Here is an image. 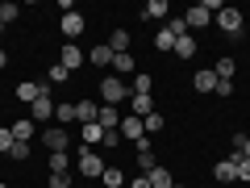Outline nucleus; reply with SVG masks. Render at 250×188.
<instances>
[{"label": "nucleus", "instance_id": "nucleus-24", "mask_svg": "<svg viewBox=\"0 0 250 188\" xmlns=\"http://www.w3.org/2000/svg\"><path fill=\"white\" fill-rule=\"evenodd\" d=\"M196 50H200V46H196V38H192V34L175 38V54H179V59H192V54H196Z\"/></svg>", "mask_w": 250, "mask_h": 188}, {"label": "nucleus", "instance_id": "nucleus-26", "mask_svg": "<svg viewBox=\"0 0 250 188\" xmlns=\"http://www.w3.org/2000/svg\"><path fill=\"white\" fill-rule=\"evenodd\" d=\"M80 138H83V146H96V142H104V130L92 121V125H83V130H80Z\"/></svg>", "mask_w": 250, "mask_h": 188}, {"label": "nucleus", "instance_id": "nucleus-16", "mask_svg": "<svg viewBox=\"0 0 250 188\" xmlns=\"http://www.w3.org/2000/svg\"><path fill=\"white\" fill-rule=\"evenodd\" d=\"M46 163H50V176H67V171H71V155L67 151H54Z\"/></svg>", "mask_w": 250, "mask_h": 188}, {"label": "nucleus", "instance_id": "nucleus-48", "mask_svg": "<svg viewBox=\"0 0 250 188\" xmlns=\"http://www.w3.org/2000/svg\"><path fill=\"white\" fill-rule=\"evenodd\" d=\"M175 188H179V184H175Z\"/></svg>", "mask_w": 250, "mask_h": 188}, {"label": "nucleus", "instance_id": "nucleus-44", "mask_svg": "<svg viewBox=\"0 0 250 188\" xmlns=\"http://www.w3.org/2000/svg\"><path fill=\"white\" fill-rule=\"evenodd\" d=\"M242 159H250V138H246V146H242Z\"/></svg>", "mask_w": 250, "mask_h": 188}, {"label": "nucleus", "instance_id": "nucleus-39", "mask_svg": "<svg viewBox=\"0 0 250 188\" xmlns=\"http://www.w3.org/2000/svg\"><path fill=\"white\" fill-rule=\"evenodd\" d=\"M71 180H75L71 171H67V176H50V188H71Z\"/></svg>", "mask_w": 250, "mask_h": 188}, {"label": "nucleus", "instance_id": "nucleus-34", "mask_svg": "<svg viewBox=\"0 0 250 188\" xmlns=\"http://www.w3.org/2000/svg\"><path fill=\"white\" fill-rule=\"evenodd\" d=\"M142 121H146V138L163 130V113H150V117H142Z\"/></svg>", "mask_w": 250, "mask_h": 188}, {"label": "nucleus", "instance_id": "nucleus-47", "mask_svg": "<svg viewBox=\"0 0 250 188\" xmlns=\"http://www.w3.org/2000/svg\"><path fill=\"white\" fill-rule=\"evenodd\" d=\"M125 188H129V184H125Z\"/></svg>", "mask_w": 250, "mask_h": 188}, {"label": "nucleus", "instance_id": "nucleus-5", "mask_svg": "<svg viewBox=\"0 0 250 188\" xmlns=\"http://www.w3.org/2000/svg\"><path fill=\"white\" fill-rule=\"evenodd\" d=\"M46 92H50V84H46V80L42 84H38V80H21L17 84V100H21V105H34V100L46 96Z\"/></svg>", "mask_w": 250, "mask_h": 188}, {"label": "nucleus", "instance_id": "nucleus-13", "mask_svg": "<svg viewBox=\"0 0 250 188\" xmlns=\"http://www.w3.org/2000/svg\"><path fill=\"white\" fill-rule=\"evenodd\" d=\"M59 63L67 67V71H80V67H83V50H80V46H71V42H67V46L59 50Z\"/></svg>", "mask_w": 250, "mask_h": 188}, {"label": "nucleus", "instance_id": "nucleus-30", "mask_svg": "<svg viewBox=\"0 0 250 188\" xmlns=\"http://www.w3.org/2000/svg\"><path fill=\"white\" fill-rule=\"evenodd\" d=\"M163 29H167L171 38H184V34H188V21H184V17H167V21H163Z\"/></svg>", "mask_w": 250, "mask_h": 188}, {"label": "nucleus", "instance_id": "nucleus-43", "mask_svg": "<svg viewBox=\"0 0 250 188\" xmlns=\"http://www.w3.org/2000/svg\"><path fill=\"white\" fill-rule=\"evenodd\" d=\"M4 67H9V50H0V71H4Z\"/></svg>", "mask_w": 250, "mask_h": 188}, {"label": "nucleus", "instance_id": "nucleus-10", "mask_svg": "<svg viewBox=\"0 0 250 188\" xmlns=\"http://www.w3.org/2000/svg\"><path fill=\"white\" fill-rule=\"evenodd\" d=\"M121 109H117V105H100V113H96V125H100V130H104V134H108V130H117V125H121Z\"/></svg>", "mask_w": 250, "mask_h": 188}, {"label": "nucleus", "instance_id": "nucleus-4", "mask_svg": "<svg viewBox=\"0 0 250 188\" xmlns=\"http://www.w3.org/2000/svg\"><path fill=\"white\" fill-rule=\"evenodd\" d=\"M117 134H121V142H142V138H146V121L134 117V113H125L121 125H117Z\"/></svg>", "mask_w": 250, "mask_h": 188}, {"label": "nucleus", "instance_id": "nucleus-6", "mask_svg": "<svg viewBox=\"0 0 250 188\" xmlns=\"http://www.w3.org/2000/svg\"><path fill=\"white\" fill-rule=\"evenodd\" d=\"M42 142L50 146V155H54V151H67V146H71V138H67V130H62V125H50V130H42Z\"/></svg>", "mask_w": 250, "mask_h": 188}, {"label": "nucleus", "instance_id": "nucleus-38", "mask_svg": "<svg viewBox=\"0 0 250 188\" xmlns=\"http://www.w3.org/2000/svg\"><path fill=\"white\" fill-rule=\"evenodd\" d=\"M100 146H108V151H117V146H121V134H117V130H108V134H104V142H100Z\"/></svg>", "mask_w": 250, "mask_h": 188}, {"label": "nucleus", "instance_id": "nucleus-23", "mask_svg": "<svg viewBox=\"0 0 250 188\" xmlns=\"http://www.w3.org/2000/svg\"><path fill=\"white\" fill-rule=\"evenodd\" d=\"M233 71H238V63H233L229 54H221V59H217V67H213V75H217V80H233Z\"/></svg>", "mask_w": 250, "mask_h": 188}, {"label": "nucleus", "instance_id": "nucleus-9", "mask_svg": "<svg viewBox=\"0 0 250 188\" xmlns=\"http://www.w3.org/2000/svg\"><path fill=\"white\" fill-rule=\"evenodd\" d=\"M213 180L217 184H233V180H238V155H229V159H221L213 167Z\"/></svg>", "mask_w": 250, "mask_h": 188}, {"label": "nucleus", "instance_id": "nucleus-22", "mask_svg": "<svg viewBox=\"0 0 250 188\" xmlns=\"http://www.w3.org/2000/svg\"><path fill=\"white\" fill-rule=\"evenodd\" d=\"M146 180H150V188H175V176H171L167 167H154Z\"/></svg>", "mask_w": 250, "mask_h": 188}, {"label": "nucleus", "instance_id": "nucleus-28", "mask_svg": "<svg viewBox=\"0 0 250 188\" xmlns=\"http://www.w3.org/2000/svg\"><path fill=\"white\" fill-rule=\"evenodd\" d=\"M92 67H113V50L108 46H92Z\"/></svg>", "mask_w": 250, "mask_h": 188}, {"label": "nucleus", "instance_id": "nucleus-33", "mask_svg": "<svg viewBox=\"0 0 250 188\" xmlns=\"http://www.w3.org/2000/svg\"><path fill=\"white\" fill-rule=\"evenodd\" d=\"M17 17H21V9H17V4H0V21H4V25H13Z\"/></svg>", "mask_w": 250, "mask_h": 188}, {"label": "nucleus", "instance_id": "nucleus-35", "mask_svg": "<svg viewBox=\"0 0 250 188\" xmlns=\"http://www.w3.org/2000/svg\"><path fill=\"white\" fill-rule=\"evenodd\" d=\"M213 92H217L221 100H229V96H233V80H217V88H213Z\"/></svg>", "mask_w": 250, "mask_h": 188}, {"label": "nucleus", "instance_id": "nucleus-25", "mask_svg": "<svg viewBox=\"0 0 250 188\" xmlns=\"http://www.w3.org/2000/svg\"><path fill=\"white\" fill-rule=\"evenodd\" d=\"M67 80H71V71H67L62 63H54L50 71H46V84H50V88H59V84H67Z\"/></svg>", "mask_w": 250, "mask_h": 188}, {"label": "nucleus", "instance_id": "nucleus-32", "mask_svg": "<svg viewBox=\"0 0 250 188\" xmlns=\"http://www.w3.org/2000/svg\"><path fill=\"white\" fill-rule=\"evenodd\" d=\"M154 50H175V38H171L163 25H159V34H154Z\"/></svg>", "mask_w": 250, "mask_h": 188}, {"label": "nucleus", "instance_id": "nucleus-1", "mask_svg": "<svg viewBox=\"0 0 250 188\" xmlns=\"http://www.w3.org/2000/svg\"><path fill=\"white\" fill-rule=\"evenodd\" d=\"M125 96H129V80H121V75H104L100 80V105H121Z\"/></svg>", "mask_w": 250, "mask_h": 188}, {"label": "nucleus", "instance_id": "nucleus-37", "mask_svg": "<svg viewBox=\"0 0 250 188\" xmlns=\"http://www.w3.org/2000/svg\"><path fill=\"white\" fill-rule=\"evenodd\" d=\"M9 155H13V159H21V163H25V159H29V142H13V151H9Z\"/></svg>", "mask_w": 250, "mask_h": 188}, {"label": "nucleus", "instance_id": "nucleus-41", "mask_svg": "<svg viewBox=\"0 0 250 188\" xmlns=\"http://www.w3.org/2000/svg\"><path fill=\"white\" fill-rule=\"evenodd\" d=\"M238 180H250V159H242V155H238Z\"/></svg>", "mask_w": 250, "mask_h": 188}, {"label": "nucleus", "instance_id": "nucleus-46", "mask_svg": "<svg viewBox=\"0 0 250 188\" xmlns=\"http://www.w3.org/2000/svg\"><path fill=\"white\" fill-rule=\"evenodd\" d=\"M0 188H9V184H4V180H0Z\"/></svg>", "mask_w": 250, "mask_h": 188}, {"label": "nucleus", "instance_id": "nucleus-2", "mask_svg": "<svg viewBox=\"0 0 250 188\" xmlns=\"http://www.w3.org/2000/svg\"><path fill=\"white\" fill-rule=\"evenodd\" d=\"M75 171H80L83 180H100V176H104V159H100L92 146H83V151L75 155Z\"/></svg>", "mask_w": 250, "mask_h": 188}, {"label": "nucleus", "instance_id": "nucleus-8", "mask_svg": "<svg viewBox=\"0 0 250 188\" xmlns=\"http://www.w3.org/2000/svg\"><path fill=\"white\" fill-rule=\"evenodd\" d=\"M29 121H54V100H50V92L38 96L34 105H29Z\"/></svg>", "mask_w": 250, "mask_h": 188}, {"label": "nucleus", "instance_id": "nucleus-40", "mask_svg": "<svg viewBox=\"0 0 250 188\" xmlns=\"http://www.w3.org/2000/svg\"><path fill=\"white\" fill-rule=\"evenodd\" d=\"M246 138H250V134H242V130H238V134L229 138V146H233V155H242V146H246Z\"/></svg>", "mask_w": 250, "mask_h": 188}, {"label": "nucleus", "instance_id": "nucleus-3", "mask_svg": "<svg viewBox=\"0 0 250 188\" xmlns=\"http://www.w3.org/2000/svg\"><path fill=\"white\" fill-rule=\"evenodd\" d=\"M217 29L221 34H229V38H242V29H246V17H242L238 9H229V4H221V13H217Z\"/></svg>", "mask_w": 250, "mask_h": 188}, {"label": "nucleus", "instance_id": "nucleus-42", "mask_svg": "<svg viewBox=\"0 0 250 188\" xmlns=\"http://www.w3.org/2000/svg\"><path fill=\"white\" fill-rule=\"evenodd\" d=\"M129 188H150V180H146V176H138V180H129Z\"/></svg>", "mask_w": 250, "mask_h": 188}, {"label": "nucleus", "instance_id": "nucleus-17", "mask_svg": "<svg viewBox=\"0 0 250 188\" xmlns=\"http://www.w3.org/2000/svg\"><path fill=\"white\" fill-rule=\"evenodd\" d=\"M96 113H100V105H96V100H80V105H75V121H83V125H92V121H96Z\"/></svg>", "mask_w": 250, "mask_h": 188}, {"label": "nucleus", "instance_id": "nucleus-14", "mask_svg": "<svg viewBox=\"0 0 250 188\" xmlns=\"http://www.w3.org/2000/svg\"><path fill=\"white\" fill-rule=\"evenodd\" d=\"M184 21H188V34H192V29H205L208 21H213V13H208V9H200V4H192V9L184 13Z\"/></svg>", "mask_w": 250, "mask_h": 188}, {"label": "nucleus", "instance_id": "nucleus-21", "mask_svg": "<svg viewBox=\"0 0 250 188\" xmlns=\"http://www.w3.org/2000/svg\"><path fill=\"white\" fill-rule=\"evenodd\" d=\"M108 50L113 54H129V34H125V29H113V34H108Z\"/></svg>", "mask_w": 250, "mask_h": 188}, {"label": "nucleus", "instance_id": "nucleus-36", "mask_svg": "<svg viewBox=\"0 0 250 188\" xmlns=\"http://www.w3.org/2000/svg\"><path fill=\"white\" fill-rule=\"evenodd\" d=\"M0 151H4V155L13 151V130H9V125H0Z\"/></svg>", "mask_w": 250, "mask_h": 188}, {"label": "nucleus", "instance_id": "nucleus-45", "mask_svg": "<svg viewBox=\"0 0 250 188\" xmlns=\"http://www.w3.org/2000/svg\"><path fill=\"white\" fill-rule=\"evenodd\" d=\"M0 34H4V21H0Z\"/></svg>", "mask_w": 250, "mask_h": 188}, {"label": "nucleus", "instance_id": "nucleus-20", "mask_svg": "<svg viewBox=\"0 0 250 188\" xmlns=\"http://www.w3.org/2000/svg\"><path fill=\"white\" fill-rule=\"evenodd\" d=\"M9 130H13V142H29V138H34V121H29V117H21V121H13Z\"/></svg>", "mask_w": 250, "mask_h": 188}, {"label": "nucleus", "instance_id": "nucleus-27", "mask_svg": "<svg viewBox=\"0 0 250 188\" xmlns=\"http://www.w3.org/2000/svg\"><path fill=\"white\" fill-rule=\"evenodd\" d=\"M100 180H104V188H125V171L121 167H104V176H100Z\"/></svg>", "mask_w": 250, "mask_h": 188}, {"label": "nucleus", "instance_id": "nucleus-19", "mask_svg": "<svg viewBox=\"0 0 250 188\" xmlns=\"http://www.w3.org/2000/svg\"><path fill=\"white\" fill-rule=\"evenodd\" d=\"M129 113L134 117H150L154 113V96H129Z\"/></svg>", "mask_w": 250, "mask_h": 188}, {"label": "nucleus", "instance_id": "nucleus-7", "mask_svg": "<svg viewBox=\"0 0 250 188\" xmlns=\"http://www.w3.org/2000/svg\"><path fill=\"white\" fill-rule=\"evenodd\" d=\"M83 25H88V21H83L80 13H62V17H59V29H62V38H71V42L83 34Z\"/></svg>", "mask_w": 250, "mask_h": 188}, {"label": "nucleus", "instance_id": "nucleus-18", "mask_svg": "<svg viewBox=\"0 0 250 188\" xmlns=\"http://www.w3.org/2000/svg\"><path fill=\"white\" fill-rule=\"evenodd\" d=\"M192 88H196V92H213V88H217L213 67H205V71H196V75H192Z\"/></svg>", "mask_w": 250, "mask_h": 188}, {"label": "nucleus", "instance_id": "nucleus-15", "mask_svg": "<svg viewBox=\"0 0 250 188\" xmlns=\"http://www.w3.org/2000/svg\"><path fill=\"white\" fill-rule=\"evenodd\" d=\"M113 71L121 75V80H125V75H138V63H134V54H113Z\"/></svg>", "mask_w": 250, "mask_h": 188}, {"label": "nucleus", "instance_id": "nucleus-31", "mask_svg": "<svg viewBox=\"0 0 250 188\" xmlns=\"http://www.w3.org/2000/svg\"><path fill=\"white\" fill-rule=\"evenodd\" d=\"M154 167H159V163H154V151H138V171H142V176H150Z\"/></svg>", "mask_w": 250, "mask_h": 188}, {"label": "nucleus", "instance_id": "nucleus-12", "mask_svg": "<svg viewBox=\"0 0 250 188\" xmlns=\"http://www.w3.org/2000/svg\"><path fill=\"white\" fill-rule=\"evenodd\" d=\"M129 96H154V75H146V71L129 75Z\"/></svg>", "mask_w": 250, "mask_h": 188}, {"label": "nucleus", "instance_id": "nucleus-11", "mask_svg": "<svg viewBox=\"0 0 250 188\" xmlns=\"http://www.w3.org/2000/svg\"><path fill=\"white\" fill-rule=\"evenodd\" d=\"M142 17H146V21H159V25H163V21L171 17V4H167V0H146V4H142Z\"/></svg>", "mask_w": 250, "mask_h": 188}, {"label": "nucleus", "instance_id": "nucleus-29", "mask_svg": "<svg viewBox=\"0 0 250 188\" xmlns=\"http://www.w3.org/2000/svg\"><path fill=\"white\" fill-rule=\"evenodd\" d=\"M54 121H59V125L75 121V105H67V100H59V105H54Z\"/></svg>", "mask_w": 250, "mask_h": 188}]
</instances>
